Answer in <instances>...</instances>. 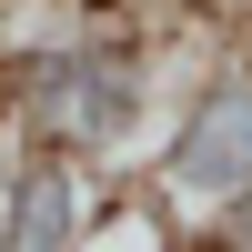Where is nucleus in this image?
Here are the masks:
<instances>
[{
	"label": "nucleus",
	"instance_id": "f257e3e1",
	"mask_svg": "<svg viewBox=\"0 0 252 252\" xmlns=\"http://www.w3.org/2000/svg\"><path fill=\"white\" fill-rule=\"evenodd\" d=\"M172 91H161V40L141 20H101V10H61L40 31L0 40V121L20 141H61V152L101 161L161 131Z\"/></svg>",
	"mask_w": 252,
	"mask_h": 252
},
{
	"label": "nucleus",
	"instance_id": "f03ea898",
	"mask_svg": "<svg viewBox=\"0 0 252 252\" xmlns=\"http://www.w3.org/2000/svg\"><path fill=\"white\" fill-rule=\"evenodd\" d=\"M141 192L192 232V222H222L252 192V51H202V71L172 91L152 131V182Z\"/></svg>",
	"mask_w": 252,
	"mask_h": 252
},
{
	"label": "nucleus",
	"instance_id": "7ed1b4c3",
	"mask_svg": "<svg viewBox=\"0 0 252 252\" xmlns=\"http://www.w3.org/2000/svg\"><path fill=\"white\" fill-rule=\"evenodd\" d=\"M111 202V172L61 141L0 131V252H81Z\"/></svg>",
	"mask_w": 252,
	"mask_h": 252
},
{
	"label": "nucleus",
	"instance_id": "20e7f679",
	"mask_svg": "<svg viewBox=\"0 0 252 252\" xmlns=\"http://www.w3.org/2000/svg\"><path fill=\"white\" fill-rule=\"evenodd\" d=\"M172 252H252V242H232V232H222V222H192V232H182Z\"/></svg>",
	"mask_w": 252,
	"mask_h": 252
},
{
	"label": "nucleus",
	"instance_id": "39448f33",
	"mask_svg": "<svg viewBox=\"0 0 252 252\" xmlns=\"http://www.w3.org/2000/svg\"><path fill=\"white\" fill-rule=\"evenodd\" d=\"M222 232H232V242H252V192L232 202V212H222Z\"/></svg>",
	"mask_w": 252,
	"mask_h": 252
},
{
	"label": "nucleus",
	"instance_id": "423d86ee",
	"mask_svg": "<svg viewBox=\"0 0 252 252\" xmlns=\"http://www.w3.org/2000/svg\"><path fill=\"white\" fill-rule=\"evenodd\" d=\"M0 131H10V121H0Z\"/></svg>",
	"mask_w": 252,
	"mask_h": 252
}]
</instances>
